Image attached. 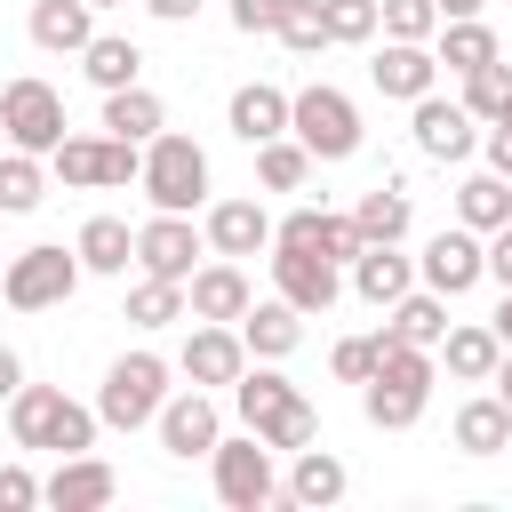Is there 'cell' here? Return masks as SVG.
Listing matches in <instances>:
<instances>
[{
  "mask_svg": "<svg viewBox=\"0 0 512 512\" xmlns=\"http://www.w3.org/2000/svg\"><path fill=\"white\" fill-rule=\"evenodd\" d=\"M288 136H296L312 160H352V152H360V104H352L344 88L312 80V88H296V104H288Z\"/></svg>",
  "mask_w": 512,
  "mask_h": 512,
  "instance_id": "6",
  "label": "cell"
},
{
  "mask_svg": "<svg viewBox=\"0 0 512 512\" xmlns=\"http://www.w3.org/2000/svg\"><path fill=\"white\" fill-rule=\"evenodd\" d=\"M48 200V168H40V152H0V216H32Z\"/></svg>",
  "mask_w": 512,
  "mask_h": 512,
  "instance_id": "35",
  "label": "cell"
},
{
  "mask_svg": "<svg viewBox=\"0 0 512 512\" xmlns=\"http://www.w3.org/2000/svg\"><path fill=\"white\" fill-rule=\"evenodd\" d=\"M128 320H136V328H176V320H192V296H184V280H160V272H144V280L128 288Z\"/></svg>",
  "mask_w": 512,
  "mask_h": 512,
  "instance_id": "34",
  "label": "cell"
},
{
  "mask_svg": "<svg viewBox=\"0 0 512 512\" xmlns=\"http://www.w3.org/2000/svg\"><path fill=\"white\" fill-rule=\"evenodd\" d=\"M480 144H488V168H496V176L512 184V120H496V128H488Z\"/></svg>",
  "mask_w": 512,
  "mask_h": 512,
  "instance_id": "48",
  "label": "cell"
},
{
  "mask_svg": "<svg viewBox=\"0 0 512 512\" xmlns=\"http://www.w3.org/2000/svg\"><path fill=\"white\" fill-rule=\"evenodd\" d=\"M488 0H440V16H480Z\"/></svg>",
  "mask_w": 512,
  "mask_h": 512,
  "instance_id": "52",
  "label": "cell"
},
{
  "mask_svg": "<svg viewBox=\"0 0 512 512\" xmlns=\"http://www.w3.org/2000/svg\"><path fill=\"white\" fill-rule=\"evenodd\" d=\"M88 8H120V0H88Z\"/></svg>",
  "mask_w": 512,
  "mask_h": 512,
  "instance_id": "55",
  "label": "cell"
},
{
  "mask_svg": "<svg viewBox=\"0 0 512 512\" xmlns=\"http://www.w3.org/2000/svg\"><path fill=\"white\" fill-rule=\"evenodd\" d=\"M352 224H360V240H408V192H400V184H376V192H360Z\"/></svg>",
  "mask_w": 512,
  "mask_h": 512,
  "instance_id": "37",
  "label": "cell"
},
{
  "mask_svg": "<svg viewBox=\"0 0 512 512\" xmlns=\"http://www.w3.org/2000/svg\"><path fill=\"white\" fill-rule=\"evenodd\" d=\"M208 248V232H192V216H168V208H152V224H136V264L144 272H160V280H192L200 256Z\"/></svg>",
  "mask_w": 512,
  "mask_h": 512,
  "instance_id": "16",
  "label": "cell"
},
{
  "mask_svg": "<svg viewBox=\"0 0 512 512\" xmlns=\"http://www.w3.org/2000/svg\"><path fill=\"white\" fill-rule=\"evenodd\" d=\"M496 360H504L496 320H488V328L472 320V328H448V336H440V368H448L456 384H488V376H496Z\"/></svg>",
  "mask_w": 512,
  "mask_h": 512,
  "instance_id": "26",
  "label": "cell"
},
{
  "mask_svg": "<svg viewBox=\"0 0 512 512\" xmlns=\"http://www.w3.org/2000/svg\"><path fill=\"white\" fill-rule=\"evenodd\" d=\"M312 152L296 144V136H272V144H256V176H264V192H304L312 184Z\"/></svg>",
  "mask_w": 512,
  "mask_h": 512,
  "instance_id": "36",
  "label": "cell"
},
{
  "mask_svg": "<svg viewBox=\"0 0 512 512\" xmlns=\"http://www.w3.org/2000/svg\"><path fill=\"white\" fill-rule=\"evenodd\" d=\"M408 128H416V152H424V160H472V152H480V120H472L464 104H448L440 88L408 104Z\"/></svg>",
  "mask_w": 512,
  "mask_h": 512,
  "instance_id": "14",
  "label": "cell"
},
{
  "mask_svg": "<svg viewBox=\"0 0 512 512\" xmlns=\"http://www.w3.org/2000/svg\"><path fill=\"white\" fill-rule=\"evenodd\" d=\"M288 56H320V48H336L328 40V16H320V0H288V16H280V32H272Z\"/></svg>",
  "mask_w": 512,
  "mask_h": 512,
  "instance_id": "39",
  "label": "cell"
},
{
  "mask_svg": "<svg viewBox=\"0 0 512 512\" xmlns=\"http://www.w3.org/2000/svg\"><path fill=\"white\" fill-rule=\"evenodd\" d=\"M0 272H8V256H0Z\"/></svg>",
  "mask_w": 512,
  "mask_h": 512,
  "instance_id": "57",
  "label": "cell"
},
{
  "mask_svg": "<svg viewBox=\"0 0 512 512\" xmlns=\"http://www.w3.org/2000/svg\"><path fill=\"white\" fill-rule=\"evenodd\" d=\"M200 232H208L216 256H256V248H272V216H264L256 200H216Z\"/></svg>",
  "mask_w": 512,
  "mask_h": 512,
  "instance_id": "24",
  "label": "cell"
},
{
  "mask_svg": "<svg viewBox=\"0 0 512 512\" xmlns=\"http://www.w3.org/2000/svg\"><path fill=\"white\" fill-rule=\"evenodd\" d=\"M432 384H440V352L400 344V336L384 328V360H376V376L360 384V416H368L376 432H408V424L432 408Z\"/></svg>",
  "mask_w": 512,
  "mask_h": 512,
  "instance_id": "1",
  "label": "cell"
},
{
  "mask_svg": "<svg viewBox=\"0 0 512 512\" xmlns=\"http://www.w3.org/2000/svg\"><path fill=\"white\" fill-rule=\"evenodd\" d=\"M504 96H512V64L496 56V64H480V72H464V96H456V104H464V112L488 128V120L504 112Z\"/></svg>",
  "mask_w": 512,
  "mask_h": 512,
  "instance_id": "40",
  "label": "cell"
},
{
  "mask_svg": "<svg viewBox=\"0 0 512 512\" xmlns=\"http://www.w3.org/2000/svg\"><path fill=\"white\" fill-rule=\"evenodd\" d=\"M488 280H496V288H512V224H496V232H488Z\"/></svg>",
  "mask_w": 512,
  "mask_h": 512,
  "instance_id": "47",
  "label": "cell"
},
{
  "mask_svg": "<svg viewBox=\"0 0 512 512\" xmlns=\"http://www.w3.org/2000/svg\"><path fill=\"white\" fill-rule=\"evenodd\" d=\"M368 80H376V96L416 104V96H432V88H440V56H432V40H384V48H376V64H368Z\"/></svg>",
  "mask_w": 512,
  "mask_h": 512,
  "instance_id": "18",
  "label": "cell"
},
{
  "mask_svg": "<svg viewBox=\"0 0 512 512\" xmlns=\"http://www.w3.org/2000/svg\"><path fill=\"white\" fill-rule=\"evenodd\" d=\"M496 336L512 344V288H504V304H496Z\"/></svg>",
  "mask_w": 512,
  "mask_h": 512,
  "instance_id": "53",
  "label": "cell"
},
{
  "mask_svg": "<svg viewBox=\"0 0 512 512\" xmlns=\"http://www.w3.org/2000/svg\"><path fill=\"white\" fill-rule=\"evenodd\" d=\"M16 384H24V360H16V344H0V400H16Z\"/></svg>",
  "mask_w": 512,
  "mask_h": 512,
  "instance_id": "50",
  "label": "cell"
},
{
  "mask_svg": "<svg viewBox=\"0 0 512 512\" xmlns=\"http://www.w3.org/2000/svg\"><path fill=\"white\" fill-rule=\"evenodd\" d=\"M432 56H440V72H456V80H464V72H480V64H496L504 48H496V32H488L480 16H448V24L432 32Z\"/></svg>",
  "mask_w": 512,
  "mask_h": 512,
  "instance_id": "27",
  "label": "cell"
},
{
  "mask_svg": "<svg viewBox=\"0 0 512 512\" xmlns=\"http://www.w3.org/2000/svg\"><path fill=\"white\" fill-rule=\"evenodd\" d=\"M360 248H368V240H360V224H352V216H328V224H320V256H328V264H344V272H352V256H360Z\"/></svg>",
  "mask_w": 512,
  "mask_h": 512,
  "instance_id": "44",
  "label": "cell"
},
{
  "mask_svg": "<svg viewBox=\"0 0 512 512\" xmlns=\"http://www.w3.org/2000/svg\"><path fill=\"white\" fill-rule=\"evenodd\" d=\"M272 288H280L304 320H320V312L344 296V264H328L320 248H272Z\"/></svg>",
  "mask_w": 512,
  "mask_h": 512,
  "instance_id": "12",
  "label": "cell"
},
{
  "mask_svg": "<svg viewBox=\"0 0 512 512\" xmlns=\"http://www.w3.org/2000/svg\"><path fill=\"white\" fill-rule=\"evenodd\" d=\"M320 224H328V208H288L272 224V248H320Z\"/></svg>",
  "mask_w": 512,
  "mask_h": 512,
  "instance_id": "43",
  "label": "cell"
},
{
  "mask_svg": "<svg viewBox=\"0 0 512 512\" xmlns=\"http://www.w3.org/2000/svg\"><path fill=\"white\" fill-rule=\"evenodd\" d=\"M376 360H384V328H376V336H344L328 368H336V384H368V376H376Z\"/></svg>",
  "mask_w": 512,
  "mask_h": 512,
  "instance_id": "42",
  "label": "cell"
},
{
  "mask_svg": "<svg viewBox=\"0 0 512 512\" xmlns=\"http://www.w3.org/2000/svg\"><path fill=\"white\" fill-rule=\"evenodd\" d=\"M320 16H328V40L336 48H368L384 32V8L376 0H320Z\"/></svg>",
  "mask_w": 512,
  "mask_h": 512,
  "instance_id": "38",
  "label": "cell"
},
{
  "mask_svg": "<svg viewBox=\"0 0 512 512\" xmlns=\"http://www.w3.org/2000/svg\"><path fill=\"white\" fill-rule=\"evenodd\" d=\"M456 224H472V232H496V224H512V184H504L496 168L464 176V184H456Z\"/></svg>",
  "mask_w": 512,
  "mask_h": 512,
  "instance_id": "32",
  "label": "cell"
},
{
  "mask_svg": "<svg viewBox=\"0 0 512 512\" xmlns=\"http://www.w3.org/2000/svg\"><path fill=\"white\" fill-rule=\"evenodd\" d=\"M416 272H424V288H440V296L480 288V280H488V232H472V224L432 232V240H424V256H416Z\"/></svg>",
  "mask_w": 512,
  "mask_h": 512,
  "instance_id": "11",
  "label": "cell"
},
{
  "mask_svg": "<svg viewBox=\"0 0 512 512\" xmlns=\"http://www.w3.org/2000/svg\"><path fill=\"white\" fill-rule=\"evenodd\" d=\"M344 488H352V472H344L336 448H296V464H288V480H280V504L328 512V504H344Z\"/></svg>",
  "mask_w": 512,
  "mask_h": 512,
  "instance_id": "19",
  "label": "cell"
},
{
  "mask_svg": "<svg viewBox=\"0 0 512 512\" xmlns=\"http://www.w3.org/2000/svg\"><path fill=\"white\" fill-rule=\"evenodd\" d=\"M240 336H248V360H288V352L304 344V312H296L288 296L248 304V312H240Z\"/></svg>",
  "mask_w": 512,
  "mask_h": 512,
  "instance_id": "25",
  "label": "cell"
},
{
  "mask_svg": "<svg viewBox=\"0 0 512 512\" xmlns=\"http://www.w3.org/2000/svg\"><path fill=\"white\" fill-rule=\"evenodd\" d=\"M288 88H272V80H248V88H232V104H224V128L256 152V144H272V136H288Z\"/></svg>",
  "mask_w": 512,
  "mask_h": 512,
  "instance_id": "20",
  "label": "cell"
},
{
  "mask_svg": "<svg viewBox=\"0 0 512 512\" xmlns=\"http://www.w3.org/2000/svg\"><path fill=\"white\" fill-rule=\"evenodd\" d=\"M144 200L152 208H168V216H192L200 200H208V152L184 136V128H160L152 144H144Z\"/></svg>",
  "mask_w": 512,
  "mask_h": 512,
  "instance_id": "4",
  "label": "cell"
},
{
  "mask_svg": "<svg viewBox=\"0 0 512 512\" xmlns=\"http://www.w3.org/2000/svg\"><path fill=\"white\" fill-rule=\"evenodd\" d=\"M48 168H56L64 192H120V184L144 176V152L104 128V136H64V144L48 152Z\"/></svg>",
  "mask_w": 512,
  "mask_h": 512,
  "instance_id": "7",
  "label": "cell"
},
{
  "mask_svg": "<svg viewBox=\"0 0 512 512\" xmlns=\"http://www.w3.org/2000/svg\"><path fill=\"white\" fill-rule=\"evenodd\" d=\"M96 408H80V400H64L56 384H16V400H8V440L16 448H48V456H88L96 448Z\"/></svg>",
  "mask_w": 512,
  "mask_h": 512,
  "instance_id": "3",
  "label": "cell"
},
{
  "mask_svg": "<svg viewBox=\"0 0 512 512\" xmlns=\"http://www.w3.org/2000/svg\"><path fill=\"white\" fill-rule=\"evenodd\" d=\"M408 288H416V264L400 256V240H368V248L352 256V296H360V304L392 312V304H400Z\"/></svg>",
  "mask_w": 512,
  "mask_h": 512,
  "instance_id": "21",
  "label": "cell"
},
{
  "mask_svg": "<svg viewBox=\"0 0 512 512\" xmlns=\"http://www.w3.org/2000/svg\"><path fill=\"white\" fill-rule=\"evenodd\" d=\"M0 128H8V144H16V152H40V160H48V152L64 144V96H56L48 80H32V72H24V80H8V88H0Z\"/></svg>",
  "mask_w": 512,
  "mask_h": 512,
  "instance_id": "10",
  "label": "cell"
},
{
  "mask_svg": "<svg viewBox=\"0 0 512 512\" xmlns=\"http://www.w3.org/2000/svg\"><path fill=\"white\" fill-rule=\"evenodd\" d=\"M40 504V480L24 464H0V512H32Z\"/></svg>",
  "mask_w": 512,
  "mask_h": 512,
  "instance_id": "46",
  "label": "cell"
},
{
  "mask_svg": "<svg viewBox=\"0 0 512 512\" xmlns=\"http://www.w3.org/2000/svg\"><path fill=\"white\" fill-rule=\"evenodd\" d=\"M104 128L128 136V144H152V136L168 128V104H160L144 80H136V88H112V96H104Z\"/></svg>",
  "mask_w": 512,
  "mask_h": 512,
  "instance_id": "30",
  "label": "cell"
},
{
  "mask_svg": "<svg viewBox=\"0 0 512 512\" xmlns=\"http://www.w3.org/2000/svg\"><path fill=\"white\" fill-rule=\"evenodd\" d=\"M152 432H160V448H168L176 464H192V456H216V440H224V416H216V400L192 384V392H168V408L152 416Z\"/></svg>",
  "mask_w": 512,
  "mask_h": 512,
  "instance_id": "13",
  "label": "cell"
},
{
  "mask_svg": "<svg viewBox=\"0 0 512 512\" xmlns=\"http://www.w3.org/2000/svg\"><path fill=\"white\" fill-rule=\"evenodd\" d=\"M392 336L440 352V336H448V296H440V288H408V296L392 304Z\"/></svg>",
  "mask_w": 512,
  "mask_h": 512,
  "instance_id": "33",
  "label": "cell"
},
{
  "mask_svg": "<svg viewBox=\"0 0 512 512\" xmlns=\"http://www.w3.org/2000/svg\"><path fill=\"white\" fill-rule=\"evenodd\" d=\"M488 384H496V400L512 408V344H504V360H496V376H488Z\"/></svg>",
  "mask_w": 512,
  "mask_h": 512,
  "instance_id": "51",
  "label": "cell"
},
{
  "mask_svg": "<svg viewBox=\"0 0 512 512\" xmlns=\"http://www.w3.org/2000/svg\"><path fill=\"white\" fill-rule=\"evenodd\" d=\"M0 152H8V128H0Z\"/></svg>",
  "mask_w": 512,
  "mask_h": 512,
  "instance_id": "56",
  "label": "cell"
},
{
  "mask_svg": "<svg viewBox=\"0 0 512 512\" xmlns=\"http://www.w3.org/2000/svg\"><path fill=\"white\" fill-rule=\"evenodd\" d=\"M216 496L232 504V512H264V504H280V472H272V440L264 432H240V440H216Z\"/></svg>",
  "mask_w": 512,
  "mask_h": 512,
  "instance_id": "9",
  "label": "cell"
},
{
  "mask_svg": "<svg viewBox=\"0 0 512 512\" xmlns=\"http://www.w3.org/2000/svg\"><path fill=\"white\" fill-rule=\"evenodd\" d=\"M112 496H120V472L104 456H56V472L40 480V504L56 512H104Z\"/></svg>",
  "mask_w": 512,
  "mask_h": 512,
  "instance_id": "17",
  "label": "cell"
},
{
  "mask_svg": "<svg viewBox=\"0 0 512 512\" xmlns=\"http://www.w3.org/2000/svg\"><path fill=\"white\" fill-rule=\"evenodd\" d=\"M168 408V360L160 352H120L112 368H104V384H96V416L112 424V432H136V424H152Z\"/></svg>",
  "mask_w": 512,
  "mask_h": 512,
  "instance_id": "5",
  "label": "cell"
},
{
  "mask_svg": "<svg viewBox=\"0 0 512 512\" xmlns=\"http://www.w3.org/2000/svg\"><path fill=\"white\" fill-rule=\"evenodd\" d=\"M496 120H512V96H504V112H496ZM496 120H488V128H496Z\"/></svg>",
  "mask_w": 512,
  "mask_h": 512,
  "instance_id": "54",
  "label": "cell"
},
{
  "mask_svg": "<svg viewBox=\"0 0 512 512\" xmlns=\"http://www.w3.org/2000/svg\"><path fill=\"white\" fill-rule=\"evenodd\" d=\"M232 408H240V424H248V432H264V440H272V448H288V456L320 440V416H312V400H304V392H296V384H288L272 360H264V368H240V384H232Z\"/></svg>",
  "mask_w": 512,
  "mask_h": 512,
  "instance_id": "2",
  "label": "cell"
},
{
  "mask_svg": "<svg viewBox=\"0 0 512 512\" xmlns=\"http://www.w3.org/2000/svg\"><path fill=\"white\" fill-rule=\"evenodd\" d=\"M280 16H288V0H232V32H280Z\"/></svg>",
  "mask_w": 512,
  "mask_h": 512,
  "instance_id": "45",
  "label": "cell"
},
{
  "mask_svg": "<svg viewBox=\"0 0 512 512\" xmlns=\"http://www.w3.org/2000/svg\"><path fill=\"white\" fill-rule=\"evenodd\" d=\"M80 72H88L104 96H112V88H136V80H144V48H136L128 32H96V40L80 48Z\"/></svg>",
  "mask_w": 512,
  "mask_h": 512,
  "instance_id": "28",
  "label": "cell"
},
{
  "mask_svg": "<svg viewBox=\"0 0 512 512\" xmlns=\"http://www.w3.org/2000/svg\"><path fill=\"white\" fill-rule=\"evenodd\" d=\"M144 16H160V24H192L200 0H144Z\"/></svg>",
  "mask_w": 512,
  "mask_h": 512,
  "instance_id": "49",
  "label": "cell"
},
{
  "mask_svg": "<svg viewBox=\"0 0 512 512\" xmlns=\"http://www.w3.org/2000/svg\"><path fill=\"white\" fill-rule=\"evenodd\" d=\"M80 248H56V240H40V248H24V256H8V272H0V296L16 304V312H56V304H72V288H80Z\"/></svg>",
  "mask_w": 512,
  "mask_h": 512,
  "instance_id": "8",
  "label": "cell"
},
{
  "mask_svg": "<svg viewBox=\"0 0 512 512\" xmlns=\"http://www.w3.org/2000/svg\"><path fill=\"white\" fill-rule=\"evenodd\" d=\"M184 296H192V320H232V328H240V312L256 304V288H248L240 256H216V264H200V272L184 280Z\"/></svg>",
  "mask_w": 512,
  "mask_h": 512,
  "instance_id": "22",
  "label": "cell"
},
{
  "mask_svg": "<svg viewBox=\"0 0 512 512\" xmlns=\"http://www.w3.org/2000/svg\"><path fill=\"white\" fill-rule=\"evenodd\" d=\"M32 48H48V56H80L88 40H96V8L88 0H32Z\"/></svg>",
  "mask_w": 512,
  "mask_h": 512,
  "instance_id": "23",
  "label": "cell"
},
{
  "mask_svg": "<svg viewBox=\"0 0 512 512\" xmlns=\"http://www.w3.org/2000/svg\"><path fill=\"white\" fill-rule=\"evenodd\" d=\"M72 248H80V264H88V272H104V280H120V272L136 264V232H128L120 216H88Z\"/></svg>",
  "mask_w": 512,
  "mask_h": 512,
  "instance_id": "31",
  "label": "cell"
},
{
  "mask_svg": "<svg viewBox=\"0 0 512 512\" xmlns=\"http://www.w3.org/2000/svg\"><path fill=\"white\" fill-rule=\"evenodd\" d=\"M456 448H464V456H504V448H512V408H504L496 392L464 400V408H456Z\"/></svg>",
  "mask_w": 512,
  "mask_h": 512,
  "instance_id": "29",
  "label": "cell"
},
{
  "mask_svg": "<svg viewBox=\"0 0 512 512\" xmlns=\"http://www.w3.org/2000/svg\"><path fill=\"white\" fill-rule=\"evenodd\" d=\"M384 8V40H432L448 16H440V0H376Z\"/></svg>",
  "mask_w": 512,
  "mask_h": 512,
  "instance_id": "41",
  "label": "cell"
},
{
  "mask_svg": "<svg viewBox=\"0 0 512 512\" xmlns=\"http://www.w3.org/2000/svg\"><path fill=\"white\" fill-rule=\"evenodd\" d=\"M176 368H184L200 392H208V384H240V368H248V336H240L232 320H192Z\"/></svg>",
  "mask_w": 512,
  "mask_h": 512,
  "instance_id": "15",
  "label": "cell"
}]
</instances>
